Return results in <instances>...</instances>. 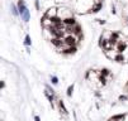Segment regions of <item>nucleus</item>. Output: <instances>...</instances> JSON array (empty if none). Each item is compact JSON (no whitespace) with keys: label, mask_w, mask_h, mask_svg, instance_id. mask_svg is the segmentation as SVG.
<instances>
[{"label":"nucleus","mask_w":128,"mask_h":121,"mask_svg":"<svg viewBox=\"0 0 128 121\" xmlns=\"http://www.w3.org/2000/svg\"><path fill=\"white\" fill-rule=\"evenodd\" d=\"M56 15H57V10L54 9V8H52V9H50L47 13H46V18H50V19H53V18H56Z\"/></svg>","instance_id":"obj_2"},{"label":"nucleus","mask_w":128,"mask_h":121,"mask_svg":"<svg viewBox=\"0 0 128 121\" xmlns=\"http://www.w3.org/2000/svg\"><path fill=\"white\" fill-rule=\"evenodd\" d=\"M75 43H76V38H75V36H72V34H68V36L65 37V44H66L67 47L75 45Z\"/></svg>","instance_id":"obj_1"},{"label":"nucleus","mask_w":128,"mask_h":121,"mask_svg":"<svg viewBox=\"0 0 128 121\" xmlns=\"http://www.w3.org/2000/svg\"><path fill=\"white\" fill-rule=\"evenodd\" d=\"M34 121H41V119H40L38 116H36V117H34Z\"/></svg>","instance_id":"obj_15"},{"label":"nucleus","mask_w":128,"mask_h":121,"mask_svg":"<svg viewBox=\"0 0 128 121\" xmlns=\"http://www.w3.org/2000/svg\"><path fill=\"white\" fill-rule=\"evenodd\" d=\"M52 83L53 84H57L58 83V78L57 77H52Z\"/></svg>","instance_id":"obj_13"},{"label":"nucleus","mask_w":128,"mask_h":121,"mask_svg":"<svg viewBox=\"0 0 128 121\" xmlns=\"http://www.w3.org/2000/svg\"><path fill=\"white\" fill-rule=\"evenodd\" d=\"M65 53H67V54H71V53H75V52H76V47L75 45H71V47H67L65 50Z\"/></svg>","instance_id":"obj_5"},{"label":"nucleus","mask_w":128,"mask_h":121,"mask_svg":"<svg viewBox=\"0 0 128 121\" xmlns=\"http://www.w3.org/2000/svg\"><path fill=\"white\" fill-rule=\"evenodd\" d=\"M64 24L66 27H72V25H75V19L74 18H66L65 20H62Z\"/></svg>","instance_id":"obj_4"},{"label":"nucleus","mask_w":128,"mask_h":121,"mask_svg":"<svg viewBox=\"0 0 128 121\" xmlns=\"http://www.w3.org/2000/svg\"><path fill=\"white\" fill-rule=\"evenodd\" d=\"M100 73H102V76H106V75L109 73V71H108V70H103Z\"/></svg>","instance_id":"obj_14"},{"label":"nucleus","mask_w":128,"mask_h":121,"mask_svg":"<svg viewBox=\"0 0 128 121\" xmlns=\"http://www.w3.org/2000/svg\"><path fill=\"white\" fill-rule=\"evenodd\" d=\"M124 117H126V115L120 114V115H116V116L110 117V119H109V121H118V120H123Z\"/></svg>","instance_id":"obj_6"},{"label":"nucleus","mask_w":128,"mask_h":121,"mask_svg":"<svg viewBox=\"0 0 128 121\" xmlns=\"http://www.w3.org/2000/svg\"><path fill=\"white\" fill-rule=\"evenodd\" d=\"M116 47H117V52H118V53H123L124 49H126V43H124L123 40H120V42L117 43Z\"/></svg>","instance_id":"obj_3"},{"label":"nucleus","mask_w":128,"mask_h":121,"mask_svg":"<svg viewBox=\"0 0 128 121\" xmlns=\"http://www.w3.org/2000/svg\"><path fill=\"white\" fill-rule=\"evenodd\" d=\"M100 8H102V4L99 3V4H96V5H95L93 9H91V10H93L94 13H96V11H99V9H100Z\"/></svg>","instance_id":"obj_10"},{"label":"nucleus","mask_w":128,"mask_h":121,"mask_svg":"<svg viewBox=\"0 0 128 121\" xmlns=\"http://www.w3.org/2000/svg\"><path fill=\"white\" fill-rule=\"evenodd\" d=\"M30 43H32V42H30V37L27 36V37H26V40H24V44H26V45H30Z\"/></svg>","instance_id":"obj_11"},{"label":"nucleus","mask_w":128,"mask_h":121,"mask_svg":"<svg viewBox=\"0 0 128 121\" xmlns=\"http://www.w3.org/2000/svg\"><path fill=\"white\" fill-rule=\"evenodd\" d=\"M72 91H74V84L68 86V88H67V96H68V97H71V95H72Z\"/></svg>","instance_id":"obj_9"},{"label":"nucleus","mask_w":128,"mask_h":121,"mask_svg":"<svg viewBox=\"0 0 128 121\" xmlns=\"http://www.w3.org/2000/svg\"><path fill=\"white\" fill-rule=\"evenodd\" d=\"M58 106H60V110H61V112H62L64 115H67V111H66V109H65V105H64L62 100H61V101H58Z\"/></svg>","instance_id":"obj_8"},{"label":"nucleus","mask_w":128,"mask_h":121,"mask_svg":"<svg viewBox=\"0 0 128 121\" xmlns=\"http://www.w3.org/2000/svg\"><path fill=\"white\" fill-rule=\"evenodd\" d=\"M126 98H127L126 96H120V97H119V100H126Z\"/></svg>","instance_id":"obj_16"},{"label":"nucleus","mask_w":128,"mask_h":121,"mask_svg":"<svg viewBox=\"0 0 128 121\" xmlns=\"http://www.w3.org/2000/svg\"><path fill=\"white\" fill-rule=\"evenodd\" d=\"M117 62H119V63H123V62H126V59H124V56H123V53H118L117 56H116V58H114Z\"/></svg>","instance_id":"obj_7"},{"label":"nucleus","mask_w":128,"mask_h":121,"mask_svg":"<svg viewBox=\"0 0 128 121\" xmlns=\"http://www.w3.org/2000/svg\"><path fill=\"white\" fill-rule=\"evenodd\" d=\"M12 11H13V14H14V15H18V13H19V10H18L14 5H12Z\"/></svg>","instance_id":"obj_12"}]
</instances>
